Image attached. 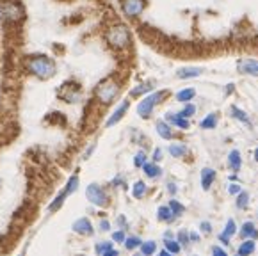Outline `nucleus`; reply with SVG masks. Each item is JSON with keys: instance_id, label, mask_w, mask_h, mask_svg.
I'll use <instances>...</instances> for the list:
<instances>
[{"instance_id": "f257e3e1", "label": "nucleus", "mask_w": 258, "mask_h": 256, "mask_svg": "<svg viewBox=\"0 0 258 256\" xmlns=\"http://www.w3.org/2000/svg\"><path fill=\"white\" fill-rule=\"evenodd\" d=\"M27 72L38 79H50L55 72V64L46 55H34L27 60Z\"/></svg>"}, {"instance_id": "f03ea898", "label": "nucleus", "mask_w": 258, "mask_h": 256, "mask_svg": "<svg viewBox=\"0 0 258 256\" xmlns=\"http://www.w3.org/2000/svg\"><path fill=\"white\" fill-rule=\"evenodd\" d=\"M107 41L112 48H126L130 45V32L125 25H114L107 32Z\"/></svg>"}, {"instance_id": "7ed1b4c3", "label": "nucleus", "mask_w": 258, "mask_h": 256, "mask_svg": "<svg viewBox=\"0 0 258 256\" xmlns=\"http://www.w3.org/2000/svg\"><path fill=\"white\" fill-rule=\"evenodd\" d=\"M166 96V93L164 91H157V93H152L148 94L143 102L137 105V114H139L141 117H150V114L153 112V109H155L157 105H159V102H162V98Z\"/></svg>"}, {"instance_id": "20e7f679", "label": "nucleus", "mask_w": 258, "mask_h": 256, "mask_svg": "<svg viewBox=\"0 0 258 256\" xmlns=\"http://www.w3.org/2000/svg\"><path fill=\"white\" fill-rule=\"evenodd\" d=\"M119 93V86L114 80H103L102 84H100L98 87H96V98L100 100L102 103H110L116 96H118Z\"/></svg>"}, {"instance_id": "39448f33", "label": "nucleus", "mask_w": 258, "mask_h": 256, "mask_svg": "<svg viewBox=\"0 0 258 256\" xmlns=\"http://www.w3.org/2000/svg\"><path fill=\"white\" fill-rule=\"evenodd\" d=\"M86 196H88V200L91 201L93 205H96V207H105L107 205V194L103 192V188L96 183H91L86 188Z\"/></svg>"}, {"instance_id": "423d86ee", "label": "nucleus", "mask_w": 258, "mask_h": 256, "mask_svg": "<svg viewBox=\"0 0 258 256\" xmlns=\"http://www.w3.org/2000/svg\"><path fill=\"white\" fill-rule=\"evenodd\" d=\"M123 13L128 18H136L145 11V0H123Z\"/></svg>"}, {"instance_id": "0eeeda50", "label": "nucleus", "mask_w": 258, "mask_h": 256, "mask_svg": "<svg viewBox=\"0 0 258 256\" xmlns=\"http://www.w3.org/2000/svg\"><path fill=\"white\" fill-rule=\"evenodd\" d=\"M237 70L242 75H256L258 73V60L254 59H244L237 64Z\"/></svg>"}, {"instance_id": "6e6552de", "label": "nucleus", "mask_w": 258, "mask_h": 256, "mask_svg": "<svg viewBox=\"0 0 258 256\" xmlns=\"http://www.w3.org/2000/svg\"><path fill=\"white\" fill-rule=\"evenodd\" d=\"M126 110H128V102H121V105H119L118 109L114 110L112 116H110L109 119H107L105 126H114V124L118 123V121H121V117L125 116Z\"/></svg>"}, {"instance_id": "1a4fd4ad", "label": "nucleus", "mask_w": 258, "mask_h": 256, "mask_svg": "<svg viewBox=\"0 0 258 256\" xmlns=\"http://www.w3.org/2000/svg\"><path fill=\"white\" fill-rule=\"evenodd\" d=\"M73 230L80 235H91L93 233L91 222H89V219H86V217H82V219H79V221L73 222Z\"/></svg>"}, {"instance_id": "9d476101", "label": "nucleus", "mask_w": 258, "mask_h": 256, "mask_svg": "<svg viewBox=\"0 0 258 256\" xmlns=\"http://www.w3.org/2000/svg\"><path fill=\"white\" fill-rule=\"evenodd\" d=\"M202 73H203L202 68H180L178 72H176V77L185 80V79H196V77H200Z\"/></svg>"}, {"instance_id": "9b49d317", "label": "nucleus", "mask_w": 258, "mask_h": 256, "mask_svg": "<svg viewBox=\"0 0 258 256\" xmlns=\"http://www.w3.org/2000/svg\"><path fill=\"white\" fill-rule=\"evenodd\" d=\"M214 178H216V171H214V169H210V167H205V169L202 171V187L205 188V190H209V188H210Z\"/></svg>"}, {"instance_id": "f8f14e48", "label": "nucleus", "mask_w": 258, "mask_h": 256, "mask_svg": "<svg viewBox=\"0 0 258 256\" xmlns=\"http://www.w3.org/2000/svg\"><path fill=\"white\" fill-rule=\"evenodd\" d=\"M240 164H242V160H240L239 150H233L232 153L228 155V166L232 167L233 171H239L240 169Z\"/></svg>"}, {"instance_id": "ddd939ff", "label": "nucleus", "mask_w": 258, "mask_h": 256, "mask_svg": "<svg viewBox=\"0 0 258 256\" xmlns=\"http://www.w3.org/2000/svg\"><path fill=\"white\" fill-rule=\"evenodd\" d=\"M167 121H171L173 124H176L178 128H189V121H187V117H182L180 114H167Z\"/></svg>"}, {"instance_id": "4468645a", "label": "nucleus", "mask_w": 258, "mask_h": 256, "mask_svg": "<svg viewBox=\"0 0 258 256\" xmlns=\"http://www.w3.org/2000/svg\"><path fill=\"white\" fill-rule=\"evenodd\" d=\"M235 231H237L235 221H233V219H230V221L226 222V230H224L223 233H221V237H219V238H221L223 242H228L232 235H235Z\"/></svg>"}, {"instance_id": "2eb2a0df", "label": "nucleus", "mask_w": 258, "mask_h": 256, "mask_svg": "<svg viewBox=\"0 0 258 256\" xmlns=\"http://www.w3.org/2000/svg\"><path fill=\"white\" fill-rule=\"evenodd\" d=\"M157 132L162 139H171L173 137V132H171V126L166 123V121H159L157 123Z\"/></svg>"}, {"instance_id": "dca6fc26", "label": "nucleus", "mask_w": 258, "mask_h": 256, "mask_svg": "<svg viewBox=\"0 0 258 256\" xmlns=\"http://www.w3.org/2000/svg\"><path fill=\"white\" fill-rule=\"evenodd\" d=\"M152 84L150 82H145V84H139V86H136L132 91H130V96H134V98H137V96H141V94H146L152 91Z\"/></svg>"}, {"instance_id": "f3484780", "label": "nucleus", "mask_w": 258, "mask_h": 256, "mask_svg": "<svg viewBox=\"0 0 258 256\" xmlns=\"http://www.w3.org/2000/svg\"><path fill=\"white\" fill-rule=\"evenodd\" d=\"M194 94H196V91L192 87H187V89H182L176 93V100L178 102H190L194 98Z\"/></svg>"}, {"instance_id": "a211bd4d", "label": "nucleus", "mask_w": 258, "mask_h": 256, "mask_svg": "<svg viewBox=\"0 0 258 256\" xmlns=\"http://www.w3.org/2000/svg\"><path fill=\"white\" fill-rule=\"evenodd\" d=\"M169 153L173 155V157H183V155L187 153V146L182 143H175V144H171L169 146Z\"/></svg>"}, {"instance_id": "6ab92c4d", "label": "nucleus", "mask_w": 258, "mask_h": 256, "mask_svg": "<svg viewBox=\"0 0 258 256\" xmlns=\"http://www.w3.org/2000/svg\"><path fill=\"white\" fill-rule=\"evenodd\" d=\"M240 235H242L244 238H256V230H254L253 222H246L242 226V230H240Z\"/></svg>"}, {"instance_id": "aec40b11", "label": "nucleus", "mask_w": 258, "mask_h": 256, "mask_svg": "<svg viewBox=\"0 0 258 256\" xmlns=\"http://www.w3.org/2000/svg\"><path fill=\"white\" fill-rule=\"evenodd\" d=\"M143 169H145V173L148 178H157L160 174V167L157 166V164H145Z\"/></svg>"}, {"instance_id": "412c9836", "label": "nucleus", "mask_w": 258, "mask_h": 256, "mask_svg": "<svg viewBox=\"0 0 258 256\" xmlns=\"http://www.w3.org/2000/svg\"><path fill=\"white\" fill-rule=\"evenodd\" d=\"M253 251H254V242H253V238L246 240V242H244V244L239 247V254H240V256H247V254H251Z\"/></svg>"}, {"instance_id": "4be33fe9", "label": "nucleus", "mask_w": 258, "mask_h": 256, "mask_svg": "<svg viewBox=\"0 0 258 256\" xmlns=\"http://www.w3.org/2000/svg\"><path fill=\"white\" fill-rule=\"evenodd\" d=\"M145 192H146V185H145V181H136L134 183V188H132V194H134V198H143L145 196Z\"/></svg>"}, {"instance_id": "5701e85b", "label": "nucleus", "mask_w": 258, "mask_h": 256, "mask_svg": "<svg viewBox=\"0 0 258 256\" xmlns=\"http://www.w3.org/2000/svg\"><path fill=\"white\" fill-rule=\"evenodd\" d=\"M173 217H175V214H173V210H171L169 207H160L159 208V219L160 221H173Z\"/></svg>"}, {"instance_id": "b1692460", "label": "nucleus", "mask_w": 258, "mask_h": 256, "mask_svg": "<svg viewBox=\"0 0 258 256\" xmlns=\"http://www.w3.org/2000/svg\"><path fill=\"white\" fill-rule=\"evenodd\" d=\"M216 123H217V116L216 114H209L205 119L202 121V128L205 130H210V128H216Z\"/></svg>"}, {"instance_id": "393cba45", "label": "nucleus", "mask_w": 258, "mask_h": 256, "mask_svg": "<svg viewBox=\"0 0 258 256\" xmlns=\"http://www.w3.org/2000/svg\"><path fill=\"white\" fill-rule=\"evenodd\" d=\"M77 187H79V176H77V174H73V176L68 180V185H66L64 192L70 196V194H73V192L77 190Z\"/></svg>"}, {"instance_id": "a878e982", "label": "nucleus", "mask_w": 258, "mask_h": 256, "mask_svg": "<svg viewBox=\"0 0 258 256\" xmlns=\"http://www.w3.org/2000/svg\"><path fill=\"white\" fill-rule=\"evenodd\" d=\"M66 196H68V194H66V192L62 190L61 194H59V196L55 198V201H53V203L50 205V208H48V210H50V212H55V210H59V208H61V205L64 203Z\"/></svg>"}, {"instance_id": "bb28decb", "label": "nucleus", "mask_w": 258, "mask_h": 256, "mask_svg": "<svg viewBox=\"0 0 258 256\" xmlns=\"http://www.w3.org/2000/svg\"><path fill=\"white\" fill-rule=\"evenodd\" d=\"M232 116L235 117V119L242 121V123H249V117H247V114L242 112L239 107H232Z\"/></svg>"}, {"instance_id": "cd10ccee", "label": "nucleus", "mask_w": 258, "mask_h": 256, "mask_svg": "<svg viewBox=\"0 0 258 256\" xmlns=\"http://www.w3.org/2000/svg\"><path fill=\"white\" fill-rule=\"evenodd\" d=\"M141 251L145 256H150L155 252V242H145V244H141Z\"/></svg>"}, {"instance_id": "c85d7f7f", "label": "nucleus", "mask_w": 258, "mask_h": 256, "mask_svg": "<svg viewBox=\"0 0 258 256\" xmlns=\"http://www.w3.org/2000/svg\"><path fill=\"white\" fill-rule=\"evenodd\" d=\"M146 164V155L143 153V151H139V153L136 155V158H134V166L136 167H143Z\"/></svg>"}, {"instance_id": "c756f323", "label": "nucleus", "mask_w": 258, "mask_h": 256, "mask_svg": "<svg viewBox=\"0 0 258 256\" xmlns=\"http://www.w3.org/2000/svg\"><path fill=\"white\" fill-rule=\"evenodd\" d=\"M166 249H167L169 252H173V254H175V252H178V251H180V244H178V242L169 240V238H167V240H166Z\"/></svg>"}, {"instance_id": "7c9ffc66", "label": "nucleus", "mask_w": 258, "mask_h": 256, "mask_svg": "<svg viewBox=\"0 0 258 256\" xmlns=\"http://www.w3.org/2000/svg\"><path fill=\"white\" fill-rule=\"evenodd\" d=\"M247 201H249V196H247V192H239V200H237V207H239V208H246Z\"/></svg>"}, {"instance_id": "2f4dec72", "label": "nucleus", "mask_w": 258, "mask_h": 256, "mask_svg": "<svg viewBox=\"0 0 258 256\" xmlns=\"http://www.w3.org/2000/svg\"><path fill=\"white\" fill-rule=\"evenodd\" d=\"M169 208H171V210H173V214H175V215L183 214V210H185V208H183L182 205H180L178 201H175V200H173V201H171V203H169Z\"/></svg>"}, {"instance_id": "473e14b6", "label": "nucleus", "mask_w": 258, "mask_h": 256, "mask_svg": "<svg viewBox=\"0 0 258 256\" xmlns=\"http://www.w3.org/2000/svg\"><path fill=\"white\" fill-rule=\"evenodd\" d=\"M125 245H126V249L139 247V245H141V240H139L137 237H130V238H126V240H125Z\"/></svg>"}, {"instance_id": "72a5a7b5", "label": "nucleus", "mask_w": 258, "mask_h": 256, "mask_svg": "<svg viewBox=\"0 0 258 256\" xmlns=\"http://www.w3.org/2000/svg\"><path fill=\"white\" fill-rule=\"evenodd\" d=\"M194 112H196V107H194V105H190V103H189V105H187L185 109H183L182 112H178V114H180V116H182V117H190Z\"/></svg>"}, {"instance_id": "f704fd0d", "label": "nucleus", "mask_w": 258, "mask_h": 256, "mask_svg": "<svg viewBox=\"0 0 258 256\" xmlns=\"http://www.w3.org/2000/svg\"><path fill=\"white\" fill-rule=\"evenodd\" d=\"M109 249H112V244H110V242H107V244H98V245H96V252H98V254H103V252H107Z\"/></svg>"}, {"instance_id": "c9c22d12", "label": "nucleus", "mask_w": 258, "mask_h": 256, "mask_svg": "<svg viewBox=\"0 0 258 256\" xmlns=\"http://www.w3.org/2000/svg\"><path fill=\"white\" fill-rule=\"evenodd\" d=\"M112 240L114 242H125V235H123V231H116V233L112 235Z\"/></svg>"}, {"instance_id": "e433bc0d", "label": "nucleus", "mask_w": 258, "mask_h": 256, "mask_svg": "<svg viewBox=\"0 0 258 256\" xmlns=\"http://www.w3.org/2000/svg\"><path fill=\"white\" fill-rule=\"evenodd\" d=\"M228 192H230V194H239V192H240V185L232 183L230 187H228Z\"/></svg>"}, {"instance_id": "4c0bfd02", "label": "nucleus", "mask_w": 258, "mask_h": 256, "mask_svg": "<svg viewBox=\"0 0 258 256\" xmlns=\"http://www.w3.org/2000/svg\"><path fill=\"white\" fill-rule=\"evenodd\" d=\"M212 254L214 256H226V251H224V249H221V247H214Z\"/></svg>"}, {"instance_id": "58836bf2", "label": "nucleus", "mask_w": 258, "mask_h": 256, "mask_svg": "<svg viewBox=\"0 0 258 256\" xmlns=\"http://www.w3.org/2000/svg\"><path fill=\"white\" fill-rule=\"evenodd\" d=\"M178 240H180V242H182V244H183V245H185V244H187V240H189V237H187V233H185V231H182V233H180V235H178Z\"/></svg>"}, {"instance_id": "ea45409f", "label": "nucleus", "mask_w": 258, "mask_h": 256, "mask_svg": "<svg viewBox=\"0 0 258 256\" xmlns=\"http://www.w3.org/2000/svg\"><path fill=\"white\" fill-rule=\"evenodd\" d=\"M160 158H162V150H159V148H157L155 153H153V160H155V162H159Z\"/></svg>"}, {"instance_id": "a19ab883", "label": "nucleus", "mask_w": 258, "mask_h": 256, "mask_svg": "<svg viewBox=\"0 0 258 256\" xmlns=\"http://www.w3.org/2000/svg\"><path fill=\"white\" fill-rule=\"evenodd\" d=\"M202 231H205V233H210V222H202Z\"/></svg>"}, {"instance_id": "79ce46f5", "label": "nucleus", "mask_w": 258, "mask_h": 256, "mask_svg": "<svg viewBox=\"0 0 258 256\" xmlns=\"http://www.w3.org/2000/svg\"><path fill=\"white\" fill-rule=\"evenodd\" d=\"M100 226H102V230H103V231H107V230H109V222H107V221H102V224H100Z\"/></svg>"}, {"instance_id": "37998d69", "label": "nucleus", "mask_w": 258, "mask_h": 256, "mask_svg": "<svg viewBox=\"0 0 258 256\" xmlns=\"http://www.w3.org/2000/svg\"><path fill=\"white\" fill-rule=\"evenodd\" d=\"M190 238H192V240H200V237H198V233H190Z\"/></svg>"}, {"instance_id": "c03bdc74", "label": "nucleus", "mask_w": 258, "mask_h": 256, "mask_svg": "<svg viewBox=\"0 0 258 256\" xmlns=\"http://www.w3.org/2000/svg\"><path fill=\"white\" fill-rule=\"evenodd\" d=\"M171 254H173V252H169V251H162V252H160V256H171Z\"/></svg>"}, {"instance_id": "a18cd8bd", "label": "nucleus", "mask_w": 258, "mask_h": 256, "mask_svg": "<svg viewBox=\"0 0 258 256\" xmlns=\"http://www.w3.org/2000/svg\"><path fill=\"white\" fill-rule=\"evenodd\" d=\"M176 190V188H175V185H173V183H169V192H175Z\"/></svg>"}, {"instance_id": "49530a36", "label": "nucleus", "mask_w": 258, "mask_h": 256, "mask_svg": "<svg viewBox=\"0 0 258 256\" xmlns=\"http://www.w3.org/2000/svg\"><path fill=\"white\" fill-rule=\"evenodd\" d=\"M254 160L258 162V148H256V151H254Z\"/></svg>"}, {"instance_id": "de8ad7c7", "label": "nucleus", "mask_w": 258, "mask_h": 256, "mask_svg": "<svg viewBox=\"0 0 258 256\" xmlns=\"http://www.w3.org/2000/svg\"><path fill=\"white\" fill-rule=\"evenodd\" d=\"M137 256H145V254H137Z\"/></svg>"}, {"instance_id": "09e8293b", "label": "nucleus", "mask_w": 258, "mask_h": 256, "mask_svg": "<svg viewBox=\"0 0 258 256\" xmlns=\"http://www.w3.org/2000/svg\"><path fill=\"white\" fill-rule=\"evenodd\" d=\"M239 256H240V254H239Z\"/></svg>"}]
</instances>
